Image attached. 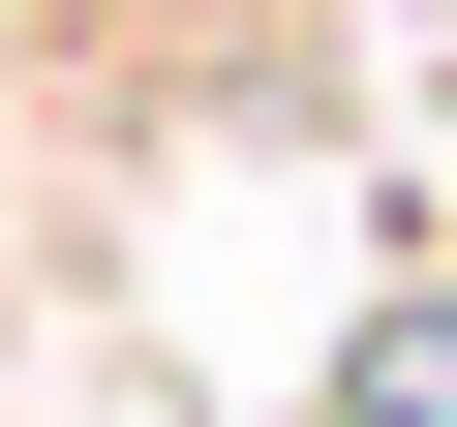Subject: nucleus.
<instances>
[{"mask_svg": "<svg viewBox=\"0 0 457 427\" xmlns=\"http://www.w3.org/2000/svg\"><path fill=\"white\" fill-rule=\"evenodd\" d=\"M336 427H457V275H396V306L336 336Z\"/></svg>", "mask_w": 457, "mask_h": 427, "instance_id": "obj_1", "label": "nucleus"}]
</instances>
